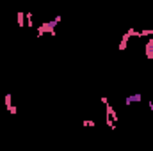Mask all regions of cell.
I'll list each match as a JSON object with an SVG mask.
<instances>
[{"mask_svg": "<svg viewBox=\"0 0 153 151\" xmlns=\"http://www.w3.org/2000/svg\"><path fill=\"white\" fill-rule=\"evenodd\" d=\"M62 21V16H55L52 21H46V23H43L41 27L38 29V36H43V34H52V36H55V32H53V29H55V25H59Z\"/></svg>", "mask_w": 153, "mask_h": 151, "instance_id": "6da1fadb", "label": "cell"}, {"mask_svg": "<svg viewBox=\"0 0 153 151\" xmlns=\"http://www.w3.org/2000/svg\"><path fill=\"white\" fill-rule=\"evenodd\" d=\"M144 53H146V57L153 61V38L148 39V43H146V46H144Z\"/></svg>", "mask_w": 153, "mask_h": 151, "instance_id": "7a4b0ae2", "label": "cell"}, {"mask_svg": "<svg viewBox=\"0 0 153 151\" xmlns=\"http://www.w3.org/2000/svg\"><path fill=\"white\" fill-rule=\"evenodd\" d=\"M143 100V94H130V96H126V100H125V103L126 105H130V103H137V101H141Z\"/></svg>", "mask_w": 153, "mask_h": 151, "instance_id": "3957f363", "label": "cell"}, {"mask_svg": "<svg viewBox=\"0 0 153 151\" xmlns=\"http://www.w3.org/2000/svg\"><path fill=\"white\" fill-rule=\"evenodd\" d=\"M128 39H130V36H128V34H125V36L121 38V43H119V52L126 50V46H128Z\"/></svg>", "mask_w": 153, "mask_h": 151, "instance_id": "277c9868", "label": "cell"}, {"mask_svg": "<svg viewBox=\"0 0 153 151\" xmlns=\"http://www.w3.org/2000/svg\"><path fill=\"white\" fill-rule=\"evenodd\" d=\"M16 20H18V25H20V27H23V25H25V13H22V11H20V13L16 14Z\"/></svg>", "mask_w": 153, "mask_h": 151, "instance_id": "5b68a950", "label": "cell"}, {"mask_svg": "<svg viewBox=\"0 0 153 151\" xmlns=\"http://www.w3.org/2000/svg\"><path fill=\"white\" fill-rule=\"evenodd\" d=\"M146 36H153V29H144V30H139V38H146Z\"/></svg>", "mask_w": 153, "mask_h": 151, "instance_id": "8992f818", "label": "cell"}, {"mask_svg": "<svg viewBox=\"0 0 153 151\" xmlns=\"http://www.w3.org/2000/svg\"><path fill=\"white\" fill-rule=\"evenodd\" d=\"M82 124H84V126H91V128H93V126H94V121H93V119H85Z\"/></svg>", "mask_w": 153, "mask_h": 151, "instance_id": "52a82bcc", "label": "cell"}, {"mask_svg": "<svg viewBox=\"0 0 153 151\" xmlns=\"http://www.w3.org/2000/svg\"><path fill=\"white\" fill-rule=\"evenodd\" d=\"M11 107V94H5V109Z\"/></svg>", "mask_w": 153, "mask_h": 151, "instance_id": "ba28073f", "label": "cell"}, {"mask_svg": "<svg viewBox=\"0 0 153 151\" xmlns=\"http://www.w3.org/2000/svg\"><path fill=\"white\" fill-rule=\"evenodd\" d=\"M7 110H9L11 114H16V107H14V105H11V107H7Z\"/></svg>", "mask_w": 153, "mask_h": 151, "instance_id": "9c48e42d", "label": "cell"}, {"mask_svg": "<svg viewBox=\"0 0 153 151\" xmlns=\"http://www.w3.org/2000/svg\"><path fill=\"white\" fill-rule=\"evenodd\" d=\"M102 103H103V105H107V103H109V98H107V96H103V98H102Z\"/></svg>", "mask_w": 153, "mask_h": 151, "instance_id": "30bf717a", "label": "cell"}, {"mask_svg": "<svg viewBox=\"0 0 153 151\" xmlns=\"http://www.w3.org/2000/svg\"><path fill=\"white\" fill-rule=\"evenodd\" d=\"M148 107H150V110H153V101H148Z\"/></svg>", "mask_w": 153, "mask_h": 151, "instance_id": "8fae6325", "label": "cell"}]
</instances>
